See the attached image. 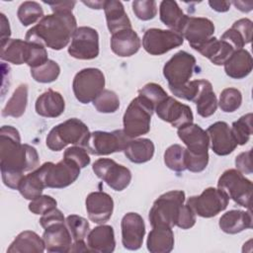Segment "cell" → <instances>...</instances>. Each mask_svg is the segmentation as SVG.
Wrapping results in <instances>:
<instances>
[{"mask_svg": "<svg viewBox=\"0 0 253 253\" xmlns=\"http://www.w3.org/2000/svg\"><path fill=\"white\" fill-rule=\"evenodd\" d=\"M29 42V46H28V55H27L26 64H28L31 68H35L44 64L48 60L45 46L37 42Z\"/></svg>", "mask_w": 253, "mask_h": 253, "instance_id": "46", "label": "cell"}, {"mask_svg": "<svg viewBox=\"0 0 253 253\" xmlns=\"http://www.w3.org/2000/svg\"><path fill=\"white\" fill-rule=\"evenodd\" d=\"M29 42L26 40L6 39L1 41V59L13 64H23L27 61Z\"/></svg>", "mask_w": 253, "mask_h": 253, "instance_id": "31", "label": "cell"}, {"mask_svg": "<svg viewBox=\"0 0 253 253\" xmlns=\"http://www.w3.org/2000/svg\"><path fill=\"white\" fill-rule=\"evenodd\" d=\"M196 223V213L188 205H183L181 207L176 226L182 229H189L193 227Z\"/></svg>", "mask_w": 253, "mask_h": 253, "instance_id": "51", "label": "cell"}, {"mask_svg": "<svg viewBox=\"0 0 253 253\" xmlns=\"http://www.w3.org/2000/svg\"><path fill=\"white\" fill-rule=\"evenodd\" d=\"M164 163L176 172L186 170V148L180 144L170 145L164 152Z\"/></svg>", "mask_w": 253, "mask_h": 253, "instance_id": "37", "label": "cell"}, {"mask_svg": "<svg viewBox=\"0 0 253 253\" xmlns=\"http://www.w3.org/2000/svg\"><path fill=\"white\" fill-rule=\"evenodd\" d=\"M44 188L45 186L40 172L38 169H35L32 173L23 177L17 190L26 200L32 201L41 196Z\"/></svg>", "mask_w": 253, "mask_h": 253, "instance_id": "35", "label": "cell"}, {"mask_svg": "<svg viewBox=\"0 0 253 253\" xmlns=\"http://www.w3.org/2000/svg\"><path fill=\"white\" fill-rule=\"evenodd\" d=\"M122 243L127 250H137L141 247L145 234L143 218L136 212H127L121 221Z\"/></svg>", "mask_w": 253, "mask_h": 253, "instance_id": "17", "label": "cell"}, {"mask_svg": "<svg viewBox=\"0 0 253 253\" xmlns=\"http://www.w3.org/2000/svg\"><path fill=\"white\" fill-rule=\"evenodd\" d=\"M57 202L50 196L41 195L32 200L29 204V210L35 214H44L45 212L56 208Z\"/></svg>", "mask_w": 253, "mask_h": 253, "instance_id": "48", "label": "cell"}, {"mask_svg": "<svg viewBox=\"0 0 253 253\" xmlns=\"http://www.w3.org/2000/svg\"><path fill=\"white\" fill-rule=\"evenodd\" d=\"M209 163V154L198 155L189 152L186 148V169L198 173L206 169Z\"/></svg>", "mask_w": 253, "mask_h": 253, "instance_id": "50", "label": "cell"}, {"mask_svg": "<svg viewBox=\"0 0 253 253\" xmlns=\"http://www.w3.org/2000/svg\"><path fill=\"white\" fill-rule=\"evenodd\" d=\"M63 158L74 162L80 168H84L90 163V157L87 153V150L85 149V147L78 145L68 147L64 151Z\"/></svg>", "mask_w": 253, "mask_h": 253, "instance_id": "49", "label": "cell"}, {"mask_svg": "<svg viewBox=\"0 0 253 253\" xmlns=\"http://www.w3.org/2000/svg\"><path fill=\"white\" fill-rule=\"evenodd\" d=\"M37 149L29 144H22L20 133L12 126H3L0 129V168L5 186L17 190L24 172L39 166Z\"/></svg>", "mask_w": 253, "mask_h": 253, "instance_id": "1", "label": "cell"}, {"mask_svg": "<svg viewBox=\"0 0 253 253\" xmlns=\"http://www.w3.org/2000/svg\"><path fill=\"white\" fill-rule=\"evenodd\" d=\"M207 133L210 138L211 148L219 156L230 154L238 145L231 128L225 122L213 123L208 127Z\"/></svg>", "mask_w": 253, "mask_h": 253, "instance_id": "18", "label": "cell"}, {"mask_svg": "<svg viewBox=\"0 0 253 253\" xmlns=\"http://www.w3.org/2000/svg\"><path fill=\"white\" fill-rule=\"evenodd\" d=\"M217 188L241 207L250 211L252 197V182L245 178L237 169L224 171L218 179Z\"/></svg>", "mask_w": 253, "mask_h": 253, "instance_id": "7", "label": "cell"}, {"mask_svg": "<svg viewBox=\"0 0 253 253\" xmlns=\"http://www.w3.org/2000/svg\"><path fill=\"white\" fill-rule=\"evenodd\" d=\"M159 17L164 25H166L172 31L180 34L187 15L183 13L177 2L172 0H164L161 1L159 6Z\"/></svg>", "mask_w": 253, "mask_h": 253, "instance_id": "33", "label": "cell"}, {"mask_svg": "<svg viewBox=\"0 0 253 253\" xmlns=\"http://www.w3.org/2000/svg\"><path fill=\"white\" fill-rule=\"evenodd\" d=\"M208 82L209 81L206 79H197L189 81L178 87H169V89L173 95L195 103L198 96Z\"/></svg>", "mask_w": 253, "mask_h": 253, "instance_id": "39", "label": "cell"}, {"mask_svg": "<svg viewBox=\"0 0 253 253\" xmlns=\"http://www.w3.org/2000/svg\"><path fill=\"white\" fill-rule=\"evenodd\" d=\"M93 105L99 113L111 114L120 108V99L114 91L104 89L93 101Z\"/></svg>", "mask_w": 253, "mask_h": 253, "instance_id": "43", "label": "cell"}, {"mask_svg": "<svg viewBox=\"0 0 253 253\" xmlns=\"http://www.w3.org/2000/svg\"><path fill=\"white\" fill-rule=\"evenodd\" d=\"M178 136L187 146V150L193 154H209L210 138L206 130L196 124H188L178 128Z\"/></svg>", "mask_w": 253, "mask_h": 253, "instance_id": "21", "label": "cell"}, {"mask_svg": "<svg viewBox=\"0 0 253 253\" xmlns=\"http://www.w3.org/2000/svg\"><path fill=\"white\" fill-rule=\"evenodd\" d=\"M138 96L146 102L153 110L160 104L164 99L167 98L166 91L157 83H147L138 90Z\"/></svg>", "mask_w": 253, "mask_h": 253, "instance_id": "42", "label": "cell"}, {"mask_svg": "<svg viewBox=\"0 0 253 253\" xmlns=\"http://www.w3.org/2000/svg\"><path fill=\"white\" fill-rule=\"evenodd\" d=\"M132 11L136 18L149 21L157 14V6L154 0H135L132 2Z\"/></svg>", "mask_w": 253, "mask_h": 253, "instance_id": "47", "label": "cell"}, {"mask_svg": "<svg viewBox=\"0 0 253 253\" xmlns=\"http://www.w3.org/2000/svg\"><path fill=\"white\" fill-rule=\"evenodd\" d=\"M154 149L153 142L148 138H131L124 152L129 161L140 164L149 161L153 157Z\"/></svg>", "mask_w": 253, "mask_h": 253, "instance_id": "32", "label": "cell"}, {"mask_svg": "<svg viewBox=\"0 0 253 253\" xmlns=\"http://www.w3.org/2000/svg\"><path fill=\"white\" fill-rule=\"evenodd\" d=\"M87 247L91 252L111 253L115 250V232L111 225L102 224L89 231Z\"/></svg>", "mask_w": 253, "mask_h": 253, "instance_id": "23", "label": "cell"}, {"mask_svg": "<svg viewBox=\"0 0 253 253\" xmlns=\"http://www.w3.org/2000/svg\"><path fill=\"white\" fill-rule=\"evenodd\" d=\"M154 111L162 121L169 123L177 128L193 123L194 120L191 108L171 96H167L166 99L157 105Z\"/></svg>", "mask_w": 253, "mask_h": 253, "instance_id": "15", "label": "cell"}, {"mask_svg": "<svg viewBox=\"0 0 253 253\" xmlns=\"http://www.w3.org/2000/svg\"><path fill=\"white\" fill-rule=\"evenodd\" d=\"M45 3L51 7V10L53 13L63 12V11L72 12V9L76 4L75 1H60V2H45Z\"/></svg>", "mask_w": 253, "mask_h": 253, "instance_id": "56", "label": "cell"}, {"mask_svg": "<svg viewBox=\"0 0 253 253\" xmlns=\"http://www.w3.org/2000/svg\"><path fill=\"white\" fill-rule=\"evenodd\" d=\"M36 112L44 118H57L65 109V102L59 92L48 89L40 95L36 101Z\"/></svg>", "mask_w": 253, "mask_h": 253, "instance_id": "25", "label": "cell"}, {"mask_svg": "<svg viewBox=\"0 0 253 253\" xmlns=\"http://www.w3.org/2000/svg\"><path fill=\"white\" fill-rule=\"evenodd\" d=\"M154 110L139 96L131 100L124 118V132L129 138L146 134L150 130V121Z\"/></svg>", "mask_w": 253, "mask_h": 253, "instance_id": "5", "label": "cell"}, {"mask_svg": "<svg viewBox=\"0 0 253 253\" xmlns=\"http://www.w3.org/2000/svg\"><path fill=\"white\" fill-rule=\"evenodd\" d=\"M231 2L229 1H209L211 8L216 12H226L229 10Z\"/></svg>", "mask_w": 253, "mask_h": 253, "instance_id": "58", "label": "cell"}, {"mask_svg": "<svg viewBox=\"0 0 253 253\" xmlns=\"http://www.w3.org/2000/svg\"><path fill=\"white\" fill-rule=\"evenodd\" d=\"M218 225L223 232L228 234H236L245 229L252 228L251 211L240 210L228 211L221 215Z\"/></svg>", "mask_w": 253, "mask_h": 253, "instance_id": "27", "label": "cell"}, {"mask_svg": "<svg viewBox=\"0 0 253 253\" xmlns=\"http://www.w3.org/2000/svg\"><path fill=\"white\" fill-rule=\"evenodd\" d=\"M130 139L123 129H116L111 132L96 130L90 132L84 147L93 155H109L124 151Z\"/></svg>", "mask_w": 253, "mask_h": 253, "instance_id": "9", "label": "cell"}, {"mask_svg": "<svg viewBox=\"0 0 253 253\" xmlns=\"http://www.w3.org/2000/svg\"><path fill=\"white\" fill-rule=\"evenodd\" d=\"M28 104V85L20 84L14 91L11 98L3 108L1 115L3 117L20 118L24 115Z\"/></svg>", "mask_w": 253, "mask_h": 253, "instance_id": "34", "label": "cell"}, {"mask_svg": "<svg viewBox=\"0 0 253 253\" xmlns=\"http://www.w3.org/2000/svg\"><path fill=\"white\" fill-rule=\"evenodd\" d=\"M195 68L196 58L193 54L185 50L176 52L163 66L168 87H178L189 82Z\"/></svg>", "mask_w": 253, "mask_h": 253, "instance_id": "11", "label": "cell"}, {"mask_svg": "<svg viewBox=\"0 0 253 253\" xmlns=\"http://www.w3.org/2000/svg\"><path fill=\"white\" fill-rule=\"evenodd\" d=\"M150 253H169L174 247V233L172 227L155 226L148 233L146 241Z\"/></svg>", "mask_w": 253, "mask_h": 253, "instance_id": "29", "label": "cell"}, {"mask_svg": "<svg viewBox=\"0 0 253 253\" xmlns=\"http://www.w3.org/2000/svg\"><path fill=\"white\" fill-rule=\"evenodd\" d=\"M90 135L88 126L79 119L72 118L53 126L46 136V146L59 151L68 144L85 146Z\"/></svg>", "mask_w": 253, "mask_h": 253, "instance_id": "3", "label": "cell"}, {"mask_svg": "<svg viewBox=\"0 0 253 253\" xmlns=\"http://www.w3.org/2000/svg\"><path fill=\"white\" fill-rule=\"evenodd\" d=\"M89 251L87 244L84 242V240L80 241H73L72 246L70 248V252H87Z\"/></svg>", "mask_w": 253, "mask_h": 253, "instance_id": "59", "label": "cell"}, {"mask_svg": "<svg viewBox=\"0 0 253 253\" xmlns=\"http://www.w3.org/2000/svg\"><path fill=\"white\" fill-rule=\"evenodd\" d=\"M105 87V76L98 68H84L76 73L72 83L75 98L82 104L93 102Z\"/></svg>", "mask_w": 253, "mask_h": 253, "instance_id": "8", "label": "cell"}, {"mask_svg": "<svg viewBox=\"0 0 253 253\" xmlns=\"http://www.w3.org/2000/svg\"><path fill=\"white\" fill-rule=\"evenodd\" d=\"M65 224L73 241L84 240L90 231V225L87 219L77 214L68 215L65 218Z\"/></svg>", "mask_w": 253, "mask_h": 253, "instance_id": "44", "label": "cell"}, {"mask_svg": "<svg viewBox=\"0 0 253 253\" xmlns=\"http://www.w3.org/2000/svg\"><path fill=\"white\" fill-rule=\"evenodd\" d=\"M111 48L121 57L131 56L140 48V39L132 29L121 30L112 35Z\"/></svg>", "mask_w": 253, "mask_h": 253, "instance_id": "24", "label": "cell"}, {"mask_svg": "<svg viewBox=\"0 0 253 253\" xmlns=\"http://www.w3.org/2000/svg\"><path fill=\"white\" fill-rule=\"evenodd\" d=\"M184 202L185 193L183 191L176 190L162 194L154 201L149 211L148 219L151 226H175Z\"/></svg>", "mask_w": 253, "mask_h": 253, "instance_id": "4", "label": "cell"}, {"mask_svg": "<svg viewBox=\"0 0 253 253\" xmlns=\"http://www.w3.org/2000/svg\"><path fill=\"white\" fill-rule=\"evenodd\" d=\"M37 169L42 176L45 188L62 189L76 181L81 168L74 162L63 158L56 164L45 162Z\"/></svg>", "mask_w": 253, "mask_h": 253, "instance_id": "6", "label": "cell"}, {"mask_svg": "<svg viewBox=\"0 0 253 253\" xmlns=\"http://www.w3.org/2000/svg\"><path fill=\"white\" fill-rule=\"evenodd\" d=\"M83 3L89 7H91L92 9H104V5H105V1H96V2H85L83 1Z\"/></svg>", "mask_w": 253, "mask_h": 253, "instance_id": "61", "label": "cell"}, {"mask_svg": "<svg viewBox=\"0 0 253 253\" xmlns=\"http://www.w3.org/2000/svg\"><path fill=\"white\" fill-rule=\"evenodd\" d=\"M63 221H65L64 215L61 212V211H59L56 208L47 211V212H45L40 218V223L43 228H45V227H47L51 224H54V223H57V222H63Z\"/></svg>", "mask_w": 253, "mask_h": 253, "instance_id": "55", "label": "cell"}, {"mask_svg": "<svg viewBox=\"0 0 253 253\" xmlns=\"http://www.w3.org/2000/svg\"><path fill=\"white\" fill-rule=\"evenodd\" d=\"M231 27L240 33V35L242 36L246 44L251 42L252 31H253V24H252L251 20H249L247 18L239 19L236 22H234Z\"/></svg>", "mask_w": 253, "mask_h": 253, "instance_id": "52", "label": "cell"}, {"mask_svg": "<svg viewBox=\"0 0 253 253\" xmlns=\"http://www.w3.org/2000/svg\"><path fill=\"white\" fill-rule=\"evenodd\" d=\"M76 30L77 23L72 12H55L43 16L27 32L25 40L60 50L68 44Z\"/></svg>", "mask_w": 253, "mask_h": 253, "instance_id": "2", "label": "cell"}, {"mask_svg": "<svg viewBox=\"0 0 253 253\" xmlns=\"http://www.w3.org/2000/svg\"><path fill=\"white\" fill-rule=\"evenodd\" d=\"M0 17H1V41H3L6 39H10L11 29H10L9 21L6 18V16L3 13H1Z\"/></svg>", "mask_w": 253, "mask_h": 253, "instance_id": "57", "label": "cell"}, {"mask_svg": "<svg viewBox=\"0 0 253 253\" xmlns=\"http://www.w3.org/2000/svg\"><path fill=\"white\" fill-rule=\"evenodd\" d=\"M184 38L172 30L151 28L146 30L142 38V45L146 52L151 55H161L169 50L180 46Z\"/></svg>", "mask_w": 253, "mask_h": 253, "instance_id": "13", "label": "cell"}, {"mask_svg": "<svg viewBox=\"0 0 253 253\" xmlns=\"http://www.w3.org/2000/svg\"><path fill=\"white\" fill-rule=\"evenodd\" d=\"M213 33L214 25L210 19L188 15L180 31V35L189 42L193 49L211 39Z\"/></svg>", "mask_w": 253, "mask_h": 253, "instance_id": "16", "label": "cell"}, {"mask_svg": "<svg viewBox=\"0 0 253 253\" xmlns=\"http://www.w3.org/2000/svg\"><path fill=\"white\" fill-rule=\"evenodd\" d=\"M220 39L225 41V42H227L228 43H230L235 50L243 48V46L246 44L244 40H243V38H242V36L240 35V33L237 30H235L234 28H232V27L230 29L226 30L222 34Z\"/></svg>", "mask_w": 253, "mask_h": 253, "instance_id": "53", "label": "cell"}, {"mask_svg": "<svg viewBox=\"0 0 253 253\" xmlns=\"http://www.w3.org/2000/svg\"><path fill=\"white\" fill-rule=\"evenodd\" d=\"M229 198L218 188L209 187L201 195L190 197L188 205L193 211L202 217H212L227 208Z\"/></svg>", "mask_w": 253, "mask_h": 253, "instance_id": "10", "label": "cell"}, {"mask_svg": "<svg viewBox=\"0 0 253 253\" xmlns=\"http://www.w3.org/2000/svg\"><path fill=\"white\" fill-rule=\"evenodd\" d=\"M68 53L77 59H94L99 54V35L91 27H79L75 31L71 43L68 46Z\"/></svg>", "mask_w": 253, "mask_h": 253, "instance_id": "14", "label": "cell"}, {"mask_svg": "<svg viewBox=\"0 0 253 253\" xmlns=\"http://www.w3.org/2000/svg\"><path fill=\"white\" fill-rule=\"evenodd\" d=\"M230 128L236 139L237 144L239 145L246 144L253 132L252 114L248 113L240 117L237 121L232 123V126Z\"/></svg>", "mask_w": 253, "mask_h": 253, "instance_id": "41", "label": "cell"}, {"mask_svg": "<svg viewBox=\"0 0 253 253\" xmlns=\"http://www.w3.org/2000/svg\"><path fill=\"white\" fill-rule=\"evenodd\" d=\"M221 111L225 113H232L236 111L242 103V94L236 88H225L219 95L217 102Z\"/></svg>", "mask_w": 253, "mask_h": 253, "instance_id": "45", "label": "cell"}, {"mask_svg": "<svg viewBox=\"0 0 253 253\" xmlns=\"http://www.w3.org/2000/svg\"><path fill=\"white\" fill-rule=\"evenodd\" d=\"M42 239L47 252L66 253L70 252L72 246V237L65 224L63 222H57L44 228Z\"/></svg>", "mask_w": 253, "mask_h": 253, "instance_id": "20", "label": "cell"}, {"mask_svg": "<svg viewBox=\"0 0 253 253\" xmlns=\"http://www.w3.org/2000/svg\"><path fill=\"white\" fill-rule=\"evenodd\" d=\"M60 73V67L54 60L48 59L44 64L31 68L32 77L40 83H50L57 79Z\"/></svg>", "mask_w": 253, "mask_h": 253, "instance_id": "40", "label": "cell"}, {"mask_svg": "<svg viewBox=\"0 0 253 253\" xmlns=\"http://www.w3.org/2000/svg\"><path fill=\"white\" fill-rule=\"evenodd\" d=\"M104 11L107 20V26L112 35L121 30L132 29L131 22L127 17L125 11V7L121 1H105Z\"/></svg>", "mask_w": 253, "mask_h": 253, "instance_id": "28", "label": "cell"}, {"mask_svg": "<svg viewBox=\"0 0 253 253\" xmlns=\"http://www.w3.org/2000/svg\"><path fill=\"white\" fill-rule=\"evenodd\" d=\"M195 103L198 114L203 118L211 117L215 113L217 108V99L210 81L206 84Z\"/></svg>", "mask_w": 253, "mask_h": 253, "instance_id": "36", "label": "cell"}, {"mask_svg": "<svg viewBox=\"0 0 253 253\" xmlns=\"http://www.w3.org/2000/svg\"><path fill=\"white\" fill-rule=\"evenodd\" d=\"M251 149L239 153L235 158V166L242 174H251L253 171L251 160Z\"/></svg>", "mask_w": 253, "mask_h": 253, "instance_id": "54", "label": "cell"}, {"mask_svg": "<svg viewBox=\"0 0 253 253\" xmlns=\"http://www.w3.org/2000/svg\"><path fill=\"white\" fill-rule=\"evenodd\" d=\"M88 217L91 221L103 224L108 221L113 213L114 201L112 197L102 191L90 193L85 201Z\"/></svg>", "mask_w": 253, "mask_h": 253, "instance_id": "19", "label": "cell"}, {"mask_svg": "<svg viewBox=\"0 0 253 253\" xmlns=\"http://www.w3.org/2000/svg\"><path fill=\"white\" fill-rule=\"evenodd\" d=\"M45 250L43 239L35 231L25 230L17 235L7 249L8 253H42Z\"/></svg>", "mask_w": 253, "mask_h": 253, "instance_id": "30", "label": "cell"}, {"mask_svg": "<svg viewBox=\"0 0 253 253\" xmlns=\"http://www.w3.org/2000/svg\"><path fill=\"white\" fill-rule=\"evenodd\" d=\"M232 4L242 12H249L252 10V2H243V1H233Z\"/></svg>", "mask_w": 253, "mask_h": 253, "instance_id": "60", "label": "cell"}, {"mask_svg": "<svg viewBox=\"0 0 253 253\" xmlns=\"http://www.w3.org/2000/svg\"><path fill=\"white\" fill-rule=\"evenodd\" d=\"M223 65L227 76L233 79H242L252 71L253 60L249 51L241 48L234 50Z\"/></svg>", "mask_w": 253, "mask_h": 253, "instance_id": "26", "label": "cell"}, {"mask_svg": "<svg viewBox=\"0 0 253 253\" xmlns=\"http://www.w3.org/2000/svg\"><path fill=\"white\" fill-rule=\"evenodd\" d=\"M92 169L98 178L115 191L125 190L131 181L129 169L110 158L97 159L93 163Z\"/></svg>", "mask_w": 253, "mask_h": 253, "instance_id": "12", "label": "cell"}, {"mask_svg": "<svg viewBox=\"0 0 253 253\" xmlns=\"http://www.w3.org/2000/svg\"><path fill=\"white\" fill-rule=\"evenodd\" d=\"M194 49L215 65H223L235 50L230 43L221 39L217 40L215 37H211Z\"/></svg>", "mask_w": 253, "mask_h": 253, "instance_id": "22", "label": "cell"}, {"mask_svg": "<svg viewBox=\"0 0 253 253\" xmlns=\"http://www.w3.org/2000/svg\"><path fill=\"white\" fill-rule=\"evenodd\" d=\"M17 16L22 25L27 27L42 19L43 17V10L38 2L25 1L19 6Z\"/></svg>", "mask_w": 253, "mask_h": 253, "instance_id": "38", "label": "cell"}]
</instances>
